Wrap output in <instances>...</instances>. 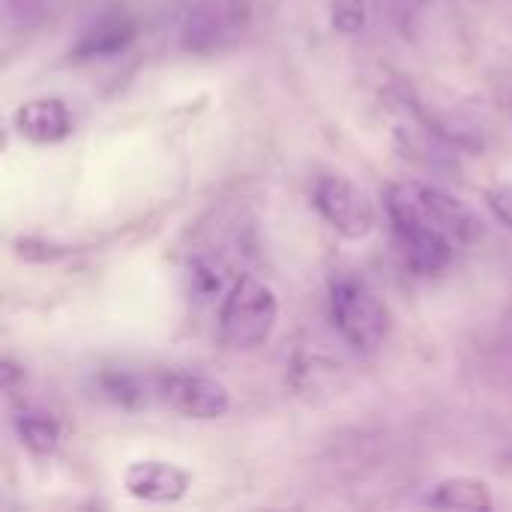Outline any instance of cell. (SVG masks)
<instances>
[{
	"label": "cell",
	"mask_w": 512,
	"mask_h": 512,
	"mask_svg": "<svg viewBox=\"0 0 512 512\" xmlns=\"http://www.w3.org/2000/svg\"><path fill=\"white\" fill-rule=\"evenodd\" d=\"M384 210L393 225V237L423 231L447 237L462 249L480 234V219L462 198L420 180L390 183L384 195Z\"/></svg>",
	"instance_id": "cell-1"
},
{
	"label": "cell",
	"mask_w": 512,
	"mask_h": 512,
	"mask_svg": "<svg viewBox=\"0 0 512 512\" xmlns=\"http://www.w3.org/2000/svg\"><path fill=\"white\" fill-rule=\"evenodd\" d=\"M330 318L342 339L357 351H378L390 336V312L378 291L351 273L333 276L330 282Z\"/></svg>",
	"instance_id": "cell-2"
},
{
	"label": "cell",
	"mask_w": 512,
	"mask_h": 512,
	"mask_svg": "<svg viewBox=\"0 0 512 512\" xmlns=\"http://www.w3.org/2000/svg\"><path fill=\"white\" fill-rule=\"evenodd\" d=\"M276 321H279V300L273 288L255 276H240L222 297L219 330H222L225 345L237 351L264 345Z\"/></svg>",
	"instance_id": "cell-3"
},
{
	"label": "cell",
	"mask_w": 512,
	"mask_h": 512,
	"mask_svg": "<svg viewBox=\"0 0 512 512\" xmlns=\"http://www.w3.org/2000/svg\"><path fill=\"white\" fill-rule=\"evenodd\" d=\"M153 396L189 420H219L231 408L228 387L201 369H168L153 381Z\"/></svg>",
	"instance_id": "cell-4"
},
{
	"label": "cell",
	"mask_w": 512,
	"mask_h": 512,
	"mask_svg": "<svg viewBox=\"0 0 512 512\" xmlns=\"http://www.w3.org/2000/svg\"><path fill=\"white\" fill-rule=\"evenodd\" d=\"M312 204L324 216V222L345 240H363L375 231V204L348 177H321L312 189Z\"/></svg>",
	"instance_id": "cell-5"
},
{
	"label": "cell",
	"mask_w": 512,
	"mask_h": 512,
	"mask_svg": "<svg viewBox=\"0 0 512 512\" xmlns=\"http://www.w3.org/2000/svg\"><path fill=\"white\" fill-rule=\"evenodd\" d=\"M138 36V24L126 9H108L102 12L90 27L81 30L78 42L72 45L69 57L78 63L87 60H105L114 54H123Z\"/></svg>",
	"instance_id": "cell-6"
},
{
	"label": "cell",
	"mask_w": 512,
	"mask_h": 512,
	"mask_svg": "<svg viewBox=\"0 0 512 512\" xmlns=\"http://www.w3.org/2000/svg\"><path fill=\"white\" fill-rule=\"evenodd\" d=\"M12 123L24 141L39 144V147L63 144L75 129L69 105L57 96H42V99H30L18 105V111L12 114Z\"/></svg>",
	"instance_id": "cell-7"
},
{
	"label": "cell",
	"mask_w": 512,
	"mask_h": 512,
	"mask_svg": "<svg viewBox=\"0 0 512 512\" xmlns=\"http://www.w3.org/2000/svg\"><path fill=\"white\" fill-rule=\"evenodd\" d=\"M240 30V0H201L183 27V42L189 51L222 48Z\"/></svg>",
	"instance_id": "cell-8"
},
{
	"label": "cell",
	"mask_w": 512,
	"mask_h": 512,
	"mask_svg": "<svg viewBox=\"0 0 512 512\" xmlns=\"http://www.w3.org/2000/svg\"><path fill=\"white\" fill-rule=\"evenodd\" d=\"M123 486L135 501L177 504L189 492V474L171 462H135L126 468Z\"/></svg>",
	"instance_id": "cell-9"
},
{
	"label": "cell",
	"mask_w": 512,
	"mask_h": 512,
	"mask_svg": "<svg viewBox=\"0 0 512 512\" xmlns=\"http://www.w3.org/2000/svg\"><path fill=\"white\" fill-rule=\"evenodd\" d=\"M426 504L435 510H489V507H495L489 486L480 480H471V477H456V480L438 483L432 489V495L426 498Z\"/></svg>",
	"instance_id": "cell-10"
},
{
	"label": "cell",
	"mask_w": 512,
	"mask_h": 512,
	"mask_svg": "<svg viewBox=\"0 0 512 512\" xmlns=\"http://www.w3.org/2000/svg\"><path fill=\"white\" fill-rule=\"evenodd\" d=\"M15 435H18V441H21L30 453L48 456V453H54L57 444H60V423H57L51 414H45V411L27 408V411H21V414L15 417Z\"/></svg>",
	"instance_id": "cell-11"
},
{
	"label": "cell",
	"mask_w": 512,
	"mask_h": 512,
	"mask_svg": "<svg viewBox=\"0 0 512 512\" xmlns=\"http://www.w3.org/2000/svg\"><path fill=\"white\" fill-rule=\"evenodd\" d=\"M231 288V285H228ZM225 267L210 258H195L186 270V291L195 303H210L213 297H225Z\"/></svg>",
	"instance_id": "cell-12"
},
{
	"label": "cell",
	"mask_w": 512,
	"mask_h": 512,
	"mask_svg": "<svg viewBox=\"0 0 512 512\" xmlns=\"http://www.w3.org/2000/svg\"><path fill=\"white\" fill-rule=\"evenodd\" d=\"M6 30H30L48 12V0H0Z\"/></svg>",
	"instance_id": "cell-13"
},
{
	"label": "cell",
	"mask_w": 512,
	"mask_h": 512,
	"mask_svg": "<svg viewBox=\"0 0 512 512\" xmlns=\"http://www.w3.org/2000/svg\"><path fill=\"white\" fill-rule=\"evenodd\" d=\"M147 390H153V387L141 384V378H135V375H117V372H114V375L105 378V393H108L117 405H126V408L144 405L147 396H153V393H147Z\"/></svg>",
	"instance_id": "cell-14"
},
{
	"label": "cell",
	"mask_w": 512,
	"mask_h": 512,
	"mask_svg": "<svg viewBox=\"0 0 512 512\" xmlns=\"http://www.w3.org/2000/svg\"><path fill=\"white\" fill-rule=\"evenodd\" d=\"M330 24L342 36H357L366 27V0H333Z\"/></svg>",
	"instance_id": "cell-15"
},
{
	"label": "cell",
	"mask_w": 512,
	"mask_h": 512,
	"mask_svg": "<svg viewBox=\"0 0 512 512\" xmlns=\"http://www.w3.org/2000/svg\"><path fill=\"white\" fill-rule=\"evenodd\" d=\"M486 204H489V210L495 213L498 222H504L507 228H512V183L492 186L486 192Z\"/></svg>",
	"instance_id": "cell-16"
},
{
	"label": "cell",
	"mask_w": 512,
	"mask_h": 512,
	"mask_svg": "<svg viewBox=\"0 0 512 512\" xmlns=\"http://www.w3.org/2000/svg\"><path fill=\"white\" fill-rule=\"evenodd\" d=\"M387 6H390V15L402 24V30H408L414 24V18L420 15L423 0H387Z\"/></svg>",
	"instance_id": "cell-17"
}]
</instances>
